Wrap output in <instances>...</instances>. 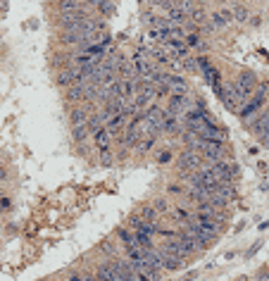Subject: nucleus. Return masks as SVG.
<instances>
[{
    "label": "nucleus",
    "mask_w": 269,
    "mask_h": 281,
    "mask_svg": "<svg viewBox=\"0 0 269 281\" xmlns=\"http://www.w3.org/2000/svg\"><path fill=\"white\" fill-rule=\"evenodd\" d=\"M95 274H98L103 281H127L124 276H122V272L117 269V265H114L112 260H110V262H103V265L98 267V272H95Z\"/></svg>",
    "instance_id": "6"
},
{
    "label": "nucleus",
    "mask_w": 269,
    "mask_h": 281,
    "mask_svg": "<svg viewBox=\"0 0 269 281\" xmlns=\"http://www.w3.org/2000/svg\"><path fill=\"white\" fill-rule=\"evenodd\" d=\"M186 46H188V48H198L200 46L198 33H188V36H186Z\"/></svg>",
    "instance_id": "18"
},
{
    "label": "nucleus",
    "mask_w": 269,
    "mask_h": 281,
    "mask_svg": "<svg viewBox=\"0 0 269 281\" xmlns=\"http://www.w3.org/2000/svg\"><path fill=\"white\" fill-rule=\"evenodd\" d=\"M160 250H162V248H160ZM162 265H165L167 272H174V269H179V267L183 265V260L176 258V255H169V253H165V250H162Z\"/></svg>",
    "instance_id": "10"
},
{
    "label": "nucleus",
    "mask_w": 269,
    "mask_h": 281,
    "mask_svg": "<svg viewBox=\"0 0 269 281\" xmlns=\"http://www.w3.org/2000/svg\"><path fill=\"white\" fill-rule=\"evenodd\" d=\"M231 84H234V88H236L246 100H250L253 93L257 91V77H255L250 69H241L236 74V79H231Z\"/></svg>",
    "instance_id": "3"
},
{
    "label": "nucleus",
    "mask_w": 269,
    "mask_h": 281,
    "mask_svg": "<svg viewBox=\"0 0 269 281\" xmlns=\"http://www.w3.org/2000/svg\"><path fill=\"white\" fill-rule=\"evenodd\" d=\"M100 12H103L105 17H112V15H114V3H112V0H107L103 8H100Z\"/></svg>",
    "instance_id": "19"
},
{
    "label": "nucleus",
    "mask_w": 269,
    "mask_h": 281,
    "mask_svg": "<svg viewBox=\"0 0 269 281\" xmlns=\"http://www.w3.org/2000/svg\"><path fill=\"white\" fill-rule=\"evenodd\" d=\"M88 124H76V126H71V138L76 140V143H84L86 140V136H88Z\"/></svg>",
    "instance_id": "11"
},
{
    "label": "nucleus",
    "mask_w": 269,
    "mask_h": 281,
    "mask_svg": "<svg viewBox=\"0 0 269 281\" xmlns=\"http://www.w3.org/2000/svg\"><path fill=\"white\" fill-rule=\"evenodd\" d=\"M188 17L193 19V22H203V19H205V12H203L200 8H196V10H193V12H190Z\"/></svg>",
    "instance_id": "20"
},
{
    "label": "nucleus",
    "mask_w": 269,
    "mask_h": 281,
    "mask_svg": "<svg viewBox=\"0 0 269 281\" xmlns=\"http://www.w3.org/2000/svg\"><path fill=\"white\" fill-rule=\"evenodd\" d=\"M88 110L86 108H81V105H76V108H71V112H69V122H71V126H76V124H88Z\"/></svg>",
    "instance_id": "9"
},
{
    "label": "nucleus",
    "mask_w": 269,
    "mask_h": 281,
    "mask_svg": "<svg viewBox=\"0 0 269 281\" xmlns=\"http://www.w3.org/2000/svg\"><path fill=\"white\" fill-rule=\"evenodd\" d=\"M117 238L122 241L124 250H127V258L129 260H136V262H138V260H143V255H145V250H148V248L138 241V236H136L134 229H131V231H129V229H119Z\"/></svg>",
    "instance_id": "1"
},
{
    "label": "nucleus",
    "mask_w": 269,
    "mask_h": 281,
    "mask_svg": "<svg viewBox=\"0 0 269 281\" xmlns=\"http://www.w3.org/2000/svg\"><path fill=\"white\" fill-rule=\"evenodd\" d=\"M260 248H262V241H257V243H255V245H253V248L248 250V253H250V255H253V253H257V250H260Z\"/></svg>",
    "instance_id": "23"
},
{
    "label": "nucleus",
    "mask_w": 269,
    "mask_h": 281,
    "mask_svg": "<svg viewBox=\"0 0 269 281\" xmlns=\"http://www.w3.org/2000/svg\"><path fill=\"white\" fill-rule=\"evenodd\" d=\"M176 167L179 172H198L205 167V157L203 153L198 150H190V148H183L179 155H176Z\"/></svg>",
    "instance_id": "2"
},
{
    "label": "nucleus",
    "mask_w": 269,
    "mask_h": 281,
    "mask_svg": "<svg viewBox=\"0 0 269 281\" xmlns=\"http://www.w3.org/2000/svg\"><path fill=\"white\" fill-rule=\"evenodd\" d=\"M257 138H260V146H264V148H269V129H267V131H264V133H260Z\"/></svg>",
    "instance_id": "21"
},
{
    "label": "nucleus",
    "mask_w": 269,
    "mask_h": 281,
    "mask_svg": "<svg viewBox=\"0 0 269 281\" xmlns=\"http://www.w3.org/2000/svg\"><path fill=\"white\" fill-rule=\"evenodd\" d=\"M105 129H107V133H110L112 138H119V140H122V136H124V133H127V129H129L127 115H112V117L107 119Z\"/></svg>",
    "instance_id": "4"
},
{
    "label": "nucleus",
    "mask_w": 269,
    "mask_h": 281,
    "mask_svg": "<svg viewBox=\"0 0 269 281\" xmlns=\"http://www.w3.org/2000/svg\"><path fill=\"white\" fill-rule=\"evenodd\" d=\"M226 24H229V22L224 19L222 12H214V15H212V26H214V29H224Z\"/></svg>",
    "instance_id": "16"
},
{
    "label": "nucleus",
    "mask_w": 269,
    "mask_h": 281,
    "mask_svg": "<svg viewBox=\"0 0 269 281\" xmlns=\"http://www.w3.org/2000/svg\"><path fill=\"white\" fill-rule=\"evenodd\" d=\"M110 138H112V136L107 133L105 126H103V129H98V131H93V146L98 150H107V148H110Z\"/></svg>",
    "instance_id": "8"
},
{
    "label": "nucleus",
    "mask_w": 269,
    "mask_h": 281,
    "mask_svg": "<svg viewBox=\"0 0 269 281\" xmlns=\"http://www.w3.org/2000/svg\"><path fill=\"white\" fill-rule=\"evenodd\" d=\"M86 3H88V8H98V10H100L107 0H86Z\"/></svg>",
    "instance_id": "22"
},
{
    "label": "nucleus",
    "mask_w": 269,
    "mask_h": 281,
    "mask_svg": "<svg viewBox=\"0 0 269 281\" xmlns=\"http://www.w3.org/2000/svg\"><path fill=\"white\" fill-rule=\"evenodd\" d=\"M152 146H155V136H145V138H143L141 143L136 146V150H138V153H148Z\"/></svg>",
    "instance_id": "14"
},
{
    "label": "nucleus",
    "mask_w": 269,
    "mask_h": 281,
    "mask_svg": "<svg viewBox=\"0 0 269 281\" xmlns=\"http://www.w3.org/2000/svg\"><path fill=\"white\" fill-rule=\"evenodd\" d=\"M5 179H8V172H5V169L0 167V181H5Z\"/></svg>",
    "instance_id": "25"
},
{
    "label": "nucleus",
    "mask_w": 269,
    "mask_h": 281,
    "mask_svg": "<svg viewBox=\"0 0 269 281\" xmlns=\"http://www.w3.org/2000/svg\"><path fill=\"white\" fill-rule=\"evenodd\" d=\"M152 205H155V210H158L160 215H169V212H172V207H169V203H167V198H158V200H152Z\"/></svg>",
    "instance_id": "13"
},
{
    "label": "nucleus",
    "mask_w": 269,
    "mask_h": 281,
    "mask_svg": "<svg viewBox=\"0 0 269 281\" xmlns=\"http://www.w3.org/2000/svg\"><path fill=\"white\" fill-rule=\"evenodd\" d=\"M67 281H84V279H81V274H69V276H67Z\"/></svg>",
    "instance_id": "24"
},
{
    "label": "nucleus",
    "mask_w": 269,
    "mask_h": 281,
    "mask_svg": "<svg viewBox=\"0 0 269 281\" xmlns=\"http://www.w3.org/2000/svg\"><path fill=\"white\" fill-rule=\"evenodd\" d=\"M172 160H176V157L172 155V150H162V153L158 155V162L160 164H167V162H172Z\"/></svg>",
    "instance_id": "17"
},
{
    "label": "nucleus",
    "mask_w": 269,
    "mask_h": 281,
    "mask_svg": "<svg viewBox=\"0 0 269 281\" xmlns=\"http://www.w3.org/2000/svg\"><path fill=\"white\" fill-rule=\"evenodd\" d=\"M234 19H236V22H246V19H248V10L243 8V5H236V8H234Z\"/></svg>",
    "instance_id": "15"
},
{
    "label": "nucleus",
    "mask_w": 269,
    "mask_h": 281,
    "mask_svg": "<svg viewBox=\"0 0 269 281\" xmlns=\"http://www.w3.org/2000/svg\"><path fill=\"white\" fill-rule=\"evenodd\" d=\"M188 188L183 184H167V195H186Z\"/></svg>",
    "instance_id": "12"
},
{
    "label": "nucleus",
    "mask_w": 269,
    "mask_h": 281,
    "mask_svg": "<svg viewBox=\"0 0 269 281\" xmlns=\"http://www.w3.org/2000/svg\"><path fill=\"white\" fill-rule=\"evenodd\" d=\"M196 64H198V69L203 72V77L207 79V84H212V86H219V84H222L219 69H217V67L207 60V57H198V60H196Z\"/></svg>",
    "instance_id": "5"
},
{
    "label": "nucleus",
    "mask_w": 269,
    "mask_h": 281,
    "mask_svg": "<svg viewBox=\"0 0 269 281\" xmlns=\"http://www.w3.org/2000/svg\"><path fill=\"white\" fill-rule=\"evenodd\" d=\"M165 48L172 55H174V57H183V55L188 53V46H186V41H181V39H169V41H165Z\"/></svg>",
    "instance_id": "7"
}]
</instances>
